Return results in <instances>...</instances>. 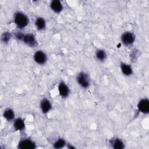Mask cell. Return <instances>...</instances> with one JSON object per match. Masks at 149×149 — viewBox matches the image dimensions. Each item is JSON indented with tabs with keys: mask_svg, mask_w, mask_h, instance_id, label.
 I'll return each instance as SVG.
<instances>
[{
	"mask_svg": "<svg viewBox=\"0 0 149 149\" xmlns=\"http://www.w3.org/2000/svg\"><path fill=\"white\" fill-rule=\"evenodd\" d=\"M14 22L19 29H23L28 24L29 18L24 13L17 12L15 13Z\"/></svg>",
	"mask_w": 149,
	"mask_h": 149,
	"instance_id": "1",
	"label": "cell"
},
{
	"mask_svg": "<svg viewBox=\"0 0 149 149\" xmlns=\"http://www.w3.org/2000/svg\"><path fill=\"white\" fill-rule=\"evenodd\" d=\"M76 80L78 84L83 88H87L90 86V81L89 76L88 74L84 72H80L77 74Z\"/></svg>",
	"mask_w": 149,
	"mask_h": 149,
	"instance_id": "2",
	"label": "cell"
},
{
	"mask_svg": "<svg viewBox=\"0 0 149 149\" xmlns=\"http://www.w3.org/2000/svg\"><path fill=\"white\" fill-rule=\"evenodd\" d=\"M17 147L19 149H34L36 147V144L29 139H24L19 141Z\"/></svg>",
	"mask_w": 149,
	"mask_h": 149,
	"instance_id": "3",
	"label": "cell"
},
{
	"mask_svg": "<svg viewBox=\"0 0 149 149\" xmlns=\"http://www.w3.org/2000/svg\"><path fill=\"white\" fill-rule=\"evenodd\" d=\"M135 40L134 34L129 31L125 32L122 34L121 36V40L124 45H129L132 44Z\"/></svg>",
	"mask_w": 149,
	"mask_h": 149,
	"instance_id": "4",
	"label": "cell"
},
{
	"mask_svg": "<svg viewBox=\"0 0 149 149\" xmlns=\"http://www.w3.org/2000/svg\"><path fill=\"white\" fill-rule=\"evenodd\" d=\"M137 108L139 111L144 114H148L149 112V101L147 98L141 100L138 104Z\"/></svg>",
	"mask_w": 149,
	"mask_h": 149,
	"instance_id": "5",
	"label": "cell"
},
{
	"mask_svg": "<svg viewBox=\"0 0 149 149\" xmlns=\"http://www.w3.org/2000/svg\"><path fill=\"white\" fill-rule=\"evenodd\" d=\"M34 59L36 63L40 65L44 64L47 59L46 54L42 51H37L34 54Z\"/></svg>",
	"mask_w": 149,
	"mask_h": 149,
	"instance_id": "6",
	"label": "cell"
},
{
	"mask_svg": "<svg viewBox=\"0 0 149 149\" xmlns=\"http://www.w3.org/2000/svg\"><path fill=\"white\" fill-rule=\"evenodd\" d=\"M23 40L24 42V43H26L27 45L31 47H34L36 46V45L37 44L35 36L30 33L25 34L24 36Z\"/></svg>",
	"mask_w": 149,
	"mask_h": 149,
	"instance_id": "7",
	"label": "cell"
},
{
	"mask_svg": "<svg viewBox=\"0 0 149 149\" xmlns=\"http://www.w3.org/2000/svg\"><path fill=\"white\" fill-rule=\"evenodd\" d=\"M58 91L59 95L63 98L67 97L69 94V87L63 81H61L59 83L58 86Z\"/></svg>",
	"mask_w": 149,
	"mask_h": 149,
	"instance_id": "8",
	"label": "cell"
},
{
	"mask_svg": "<svg viewBox=\"0 0 149 149\" xmlns=\"http://www.w3.org/2000/svg\"><path fill=\"white\" fill-rule=\"evenodd\" d=\"M40 108H41L42 112L44 113H47L51 110V109L52 108L50 101L47 98H44L41 101Z\"/></svg>",
	"mask_w": 149,
	"mask_h": 149,
	"instance_id": "9",
	"label": "cell"
},
{
	"mask_svg": "<svg viewBox=\"0 0 149 149\" xmlns=\"http://www.w3.org/2000/svg\"><path fill=\"white\" fill-rule=\"evenodd\" d=\"M50 7L55 13H60L63 9V6L61 2L58 0H54L51 2Z\"/></svg>",
	"mask_w": 149,
	"mask_h": 149,
	"instance_id": "10",
	"label": "cell"
},
{
	"mask_svg": "<svg viewBox=\"0 0 149 149\" xmlns=\"http://www.w3.org/2000/svg\"><path fill=\"white\" fill-rule=\"evenodd\" d=\"M112 147L115 149H122L124 148V143L123 141L118 138H115L109 141Z\"/></svg>",
	"mask_w": 149,
	"mask_h": 149,
	"instance_id": "11",
	"label": "cell"
},
{
	"mask_svg": "<svg viewBox=\"0 0 149 149\" xmlns=\"http://www.w3.org/2000/svg\"><path fill=\"white\" fill-rule=\"evenodd\" d=\"M13 127L16 130H19V131L23 130L25 127L24 120L20 118H17L14 121Z\"/></svg>",
	"mask_w": 149,
	"mask_h": 149,
	"instance_id": "12",
	"label": "cell"
},
{
	"mask_svg": "<svg viewBox=\"0 0 149 149\" xmlns=\"http://www.w3.org/2000/svg\"><path fill=\"white\" fill-rule=\"evenodd\" d=\"M120 69L122 73L125 76H130L133 73V70L130 65L125 63H120Z\"/></svg>",
	"mask_w": 149,
	"mask_h": 149,
	"instance_id": "13",
	"label": "cell"
},
{
	"mask_svg": "<svg viewBox=\"0 0 149 149\" xmlns=\"http://www.w3.org/2000/svg\"><path fill=\"white\" fill-rule=\"evenodd\" d=\"M3 116L8 121H11L15 118V112L12 109L7 108L4 111Z\"/></svg>",
	"mask_w": 149,
	"mask_h": 149,
	"instance_id": "14",
	"label": "cell"
},
{
	"mask_svg": "<svg viewBox=\"0 0 149 149\" xmlns=\"http://www.w3.org/2000/svg\"><path fill=\"white\" fill-rule=\"evenodd\" d=\"M35 24L38 30H41L45 27V21L42 17H38L36 20Z\"/></svg>",
	"mask_w": 149,
	"mask_h": 149,
	"instance_id": "15",
	"label": "cell"
},
{
	"mask_svg": "<svg viewBox=\"0 0 149 149\" xmlns=\"http://www.w3.org/2000/svg\"><path fill=\"white\" fill-rule=\"evenodd\" d=\"M95 56L98 60L101 61H103L107 57V54L104 50L98 49L95 52Z\"/></svg>",
	"mask_w": 149,
	"mask_h": 149,
	"instance_id": "16",
	"label": "cell"
},
{
	"mask_svg": "<svg viewBox=\"0 0 149 149\" xmlns=\"http://www.w3.org/2000/svg\"><path fill=\"white\" fill-rule=\"evenodd\" d=\"M66 145V141L64 139L60 138L58 139L53 144V146L55 148H63Z\"/></svg>",
	"mask_w": 149,
	"mask_h": 149,
	"instance_id": "17",
	"label": "cell"
},
{
	"mask_svg": "<svg viewBox=\"0 0 149 149\" xmlns=\"http://www.w3.org/2000/svg\"><path fill=\"white\" fill-rule=\"evenodd\" d=\"M11 34L8 32H5L2 36V41L4 42H7L10 38Z\"/></svg>",
	"mask_w": 149,
	"mask_h": 149,
	"instance_id": "18",
	"label": "cell"
},
{
	"mask_svg": "<svg viewBox=\"0 0 149 149\" xmlns=\"http://www.w3.org/2000/svg\"><path fill=\"white\" fill-rule=\"evenodd\" d=\"M15 37L17 39V40H23V37H24V34L20 32V31H17L15 34Z\"/></svg>",
	"mask_w": 149,
	"mask_h": 149,
	"instance_id": "19",
	"label": "cell"
}]
</instances>
